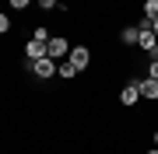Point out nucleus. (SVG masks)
I'll return each instance as SVG.
<instances>
[{
    "mask_svg": "<svg viewBox=\"0 0 158 154\" xmlns=\"http://www.w3.org/2000/svg\"><path fill=\"white\" fill-rule=\"evenodd\" d=\"M7 4H11V7H14V11H25V7H28V4H32V0H7Z\"/></svg>",
    "mask_w": 158,
    "mask_h": 154,
    "instance_id": "nucleus-14",
    "label": "nucleus"
},
{
    "mask_svg": "<svg viewBox=\"0 0 158 154\" xmlns=\"http://www.w3.org/2000/svg\"><path fill=\"white\" fill-rule=\"evenodd\" d=\"M25 67L32 70L35 77H42V81H49V77H56V60H49V56H42V60H35V63H25Z\"/></svg>",
    "mask_w": 158,
    "mask_h": 154,
    "instance_id": "nucleus-2",
    "label": "nucleus"
},
{
    "mask_svg": "<svg viewBox=\"0 0 158 154\" xmlns=\"http://www.w3.org/2000/svg\"><path fill=\"white\" fill-rule=\"evenodd\" d=\"M151 137H155V144H158V133H151Z\"/></svg>",
    "mask_w": 158,
    "mask_h": 154,
    "instance_id": "nucleus-17",
    "label": "nucleus"
},
{
    "mask_svg": "<svg viewBox=\"0 0 158 154\" xmlns=\"http://www.w3.org/2000/svg\"><path fill=\"white\" fill-rule=\"evenodd\" d=\"M144 18L148 21H158V0H144Z\"/></svg>",
    "mask_w": 158,
    "mask_h": 154,
    "instance_id": "nucleus-9",
    "label": "nucleus"
},
{
    "mask_svg": "<svg viewBox=\"0 0 158 154\" xmlns=\"http://www.w3.org/2000/svg\"><path fill=\"white\" fill-rule=\"evenodd\" d=\"M137 88H141V98H148V102H158V81L141 77V81H137Z\"/></svg>",
    "mask_w": 158,
    "mask_h": 154,
    "instance_id": "nucleus-6",
    "label": "nucleus"
},
{
    "mask_svg": "<svg viewBox=\"0 0 158 154\" xmlns=\"http://www.w3.org/2000/svg\"><path fill=\"white\" fill-rule=\"evenodd\" d=\"M67 60L77 67V74H81V70H88V63H91V49L88 46H70V56Z\"/></svg>",
    "mask_w": 158,
    "mask_h": 154,
    "instance_id": "nucleus-3",
    "label": "nucleus"
},
{
    "mask_svg": "<svg viewBox=\"0 0 158 154\" xmlns=\"http://www.w3.org/2000/svg\"><path fill=\"white\" fill-rule=\"evenodd\" d=\"M46 53H49V60H67V56H70V42H67V35H53V39L46 42Z\"/></svg>",
    "mask_w": 158,
    "mask_h": 154,
    "instance_id": "nucleus-1",
    "label": "nucleus"
},
{
    "mask_svg": "<svg viewBox=\"0 0 158 154\" xmlns=\"http://www.w3.org/2000/svg\"><path fill=\"white\" fill-rule=\"evenodd\" d=\"M56 74L70 81V77H77V67H74V63H70V60H63V63H60V67H56Z\"/></svg>",
    "mask_w": 158,
    "mask_h": 154,
    "instance_id": "nucleus-8",
    "label": "nucleus"
},
{
    "mask_svg": "<svg viewBox=\"0 0 158 154\" xmlns=\"http://www.w3.org/2000/svg\"><path fill=\"white\" fill-rule=\"evenodd\" d=\"M7 32H11V18L0 14V35H7Z\"/></svg>",
    "mask_w": 158,
    "mask_h": 154,
    "instance_id": "nucleus-11",
    "label": "nucleus"
},
{
    "mask_svg": "<svg viewBox=\"0 0 158 154\" xmlns=\"http://www.w3.org/2000/svg\"><path fill=\"white\" fill-rule=\"evenodd\" d=\"M39 7H42V11H56L60 0H39Z\"/></svg>",
    "mask_w": 158,
    "mask_h": 154,
    "instance_id": "nucleus-12",
    "label": "nucleus"
},
{
    "mask_svg": "<svg viewBox=\"0 0 158 154\" xmlns=\"http://www.w3.org/2000/svg\"><path fill=\"white\" fill-rule=\"evenodd\" d=\"M32 39H39V42H49V39H53V35H49V32H46V25H39V28H35V32H32Z\"/></svg>",
    "mask_w": 158,
    "mask_h": 154,
    "instance_id": "nucleus-10",
    "label": "nucleus"
},
{
    "mask_svg": "<svg viewBox=\"0 0 158 154\" xmlns=\"http://www.w3.org/2000/svg\"><path fill=\"white\" fill-rule=\"evenodd\" d=\"M148 77H151V81H158V60H151V63H148Z\"/></svg>",
    "mask_w": 158,
    "mask_h": 154,
    "instance_id": "nucleus-13",
    "label": "nucleus"
},
{
    "mask_svg": "<svg viewBox=\"0 0 158 154\" xmlns=\"http://www.w3.org/2000/svg\"><path fill=\"white\" fill-rule=\"evenodd\" d=\"M42 56H49V53H46V42H39V39H28V42H25V63H35V60H42Z\"/></svg>",
    "mask_w": 158,
    "mask_h": 154,
    "instance_id": "nucleus-4",
    "label": "nucleus"
},
{
    "mask_svg": "<svg viewBox=\"0 0 158 154\" xmlns=\"http://www.w3.org/2000/svg\"><path fill=\"white\" fill-rule=\"evenodd\" d=\"M137 102H141V88H137V81H130L119 91V105H137Z\"/></svg>",
    "mask_w": 158,
    "mask_h": 154,
    "instance_id": "nucleus-5",
    "label": "nucleus"
},
{
    "mask_svg": "<svg viewBox=\"0 0 158 154\" xmlns=\"http://www.w3.org/2000/svg\"><path fill=\"white\" fill-rule=\"evenodd\" d=\"M119 42H123V46H137V25H130V28L119 32Z\"/></svg>",
    "mask_w": 158,
    "mask_h": 154,
    "instance_id": "nucleus-7",
    "label": "nucleus"
},
{
    "mask_svg": "<svg viewBox=\"0 0 158 154\" xmlns=\"http://www.w3.org/2000/svg\"><path fill=\"white\" fill-rule=\"evenodd\" d=\"M148 154H158V147H151V151H148Z\"/></svg>",
    "mask_w": 158,
    "mask_h": 154,
    "instance_id": "nucleus-16",
    "label": "nucleus"
},
{
    "mask_svg": "<svg viewBox=\"0 0 158 154\" xmlns=\"http://www.w3.org/2000/svg\"><path fill=\"white\" fill-rule=\"evenodd\" d=\"M151 32H155V35H158V21H151Z\"/></svg>",
    "mask_w": 158,
    "mask_h": 154,
    "instance_id": "nucleus-15",
    "label": "nucleus"
}]
</instances>
